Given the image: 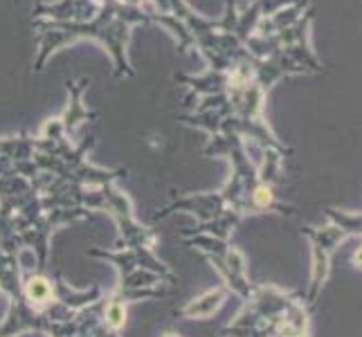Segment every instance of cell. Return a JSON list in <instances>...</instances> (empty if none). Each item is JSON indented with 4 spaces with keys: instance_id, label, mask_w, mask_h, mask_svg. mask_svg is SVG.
Here are the masks:
<instances>
[{
    "instance_id": "obj_1",
    "label": "cell",
    "mask_w": 362,
    "mask_h": 337,
    "mask_svg": "<svg viewBox=\"0 0 362 337\" xmlns=\"http://www.w3.org/2000/svg\"><path fill=\"white\" fill-rule=\"evenodd\" d=\"M151 20L148 0H104L95 14L83 23H61V20H34L39 30V57L34 70L41 72L45 61L59 47L77 39H97L108 47L115 61V77H131L133 70L127 59V45L131 30L140 23Z\"/></svg>"
},
{
    "instance_id": "obj_2",
    "label": "cell",
    "mask_w": 362,
    "mask_h": 337,
    "mask_svg": "<svg viewBox=\"0 0 362 337\" xmlns=\"http://www.w3.org/2000/svg\"><path fill=\"white\" fill-rule=\"evenodd\" d=\"M124 315H127V313H124V308L122 306H113V308H110V313H108V317H110V321H113L115 324V326H119V324H122V319H124Z\"/></svg>"
},
{
    "instance_id": "obj_3",
    "label": "cell",
    "mask_w": 362,
    "mask_h": 337,
    "mask_svg": "<svg viewBox=\"0 0 362 337\" xmlns=\"http://www.w3.org/2000/svg\"><path fill=\"white\" fill-rule=\"evenodd\" d=\"M165 337H176V335H165Z\"/></svg>"
},
{
    "instance_id": "obj_4",
    "label": "cell",
    "mask_w": 362,
    "mask_h": 337,
    "mask_svg": "<svg viewBox=\"0 0 362 337\" xmlns=\"http://www.w3.org/2000/svg\"><path fill=\"white\" fill-rule=\"evenodd\" d=\"M66 3H68V0H66Z\"/></svg>"
}]
</instances>
